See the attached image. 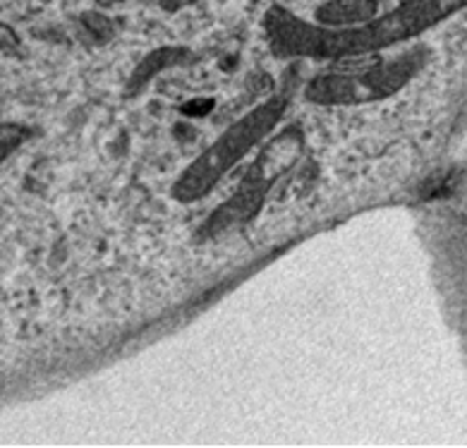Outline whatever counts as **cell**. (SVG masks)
I'll return each instance as SVG.
<instances>
[{
  "label": "cell",
  "mask_w": 467,
  "mask_h": 448,
  "mask_svg": "<svg viewBox=\"0 0 467 448\" xmlns=\"http://www.w3.org/2000/svg\"><path fill=\"white\" fill-rule=\"evenodd\" d=\"M467 0H410L393 13L379 20L348 29H324L317 25L293 22L290 17L271 22V41L283 56H309V58H338V56H359L377 48L400 44L410 36L424 32L429 26L458 13Z\"/></svg>",
  "instance_id": "obj_1"
},
{
  "label": "cell",
  "mask_w": 467,
  "mask_h": 448,
  "mask_svg": "<svg viewBox=\"0 0 467 448\" xmlns=\"http://www.w3.org/2000/svg\"><path fill=\"white\" fill-rule=\"evenodd\" d=\"M285 109H288V99L274 97L259 103L254 110L231 125L204 154L194 161L192 166L187 168L185 173L180 175L173 187L175 197L182 202H194V199L204 197L209 190H213L221 178L262 141V137L269 135Z\"/></svg>",
  "instance_id": "obj_2"
},
{
  "label": "cell",
  "mask_w": 467,
  "mask_h": 448,
  "mask_svg": "<svg viewBox=\"0 0 467 448\" xmlns=\"http://www.w3.org/2000/svg\"><path fill=\"white\" fill-rule=\"evenodd\" d=\"M412 72L403 65H386L365 75H348V78H327L312 84L309 97L314 101L327 103H355L374 101V99L390 97Z\"/></svg>",
  "instance_id": "obj_3"
}]
</instances>
